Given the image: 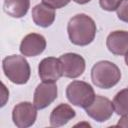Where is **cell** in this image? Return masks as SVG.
<instances>
[{"label":"cell","mask_w":128,"mask_h":128,"mask_svg":"<svg viewBox=\"0 0 128 128\" xmlns=\"http://www.w3.org/2000/svg\"><path fill=\"white\" fill-rule=\"evenodd\" d=\"M114 111L121 116H128V88L119 91L113 99Z\"/></svg>","instance_id":"9a60e30c"},{"label":"cell","mask_w":128,"mask_h":128,"mask_svg":"<svg viewBox=\"0 0 128 128\" xmlns=\"http://www.w3.org/2000/svg\"><path fill=\"white\" fill-rule=\"evenodd\" d=\"M46 48V39L41 34L30 33L26 35L20 44V52L23 56L34 57L40 55Z\"/></svg>","instance_id":"30bf717a"},{"label":"cell","mask_w":128,"mask_h":128,"mask_svg":"<svg viewBox=\"0 0 128 128\" xmlns=\"http://www.w3.org/2000/svg\"><path fill=\"white\" fill-rule=\"evenodd\" d=\"M125 62H126V65L128 66V51H127L126 54H125Z\"/></svg>","instance_id":"44dd1931"},{"label":"cell","mask_w":128,"mask_h":128,"mask_svg":"<svg viewBox=\"0 0 128 128\" xmlns=\"http://www.w3.org/2000/svg\"><path fill=\"white\" fill-rule=\"evenodd\" d=\"M96 24L94 20L86 14L73 16L67 25V32L70 41L78 46L90 44L96 35Z\"/></svg>","instance_id":"6da1fadb"},{"label":"cell","mask_w":128,"mask_h":128,"mask_svg":"<svg viewBox=\"0 0 128 128\" xmlns=\"http://www.w3.org/2000/svg\"><path fill=\"white\" fill-rule=\"evenodd\" d=\"M2 68L5 76L15 84H25L30 78V66L27 60L20 55H10L3 59Z\"/></svg>","instance_id":"3957f363"},{"label":"cell","mask_w":128,"mask_h":128,"mask_svg":"<svg viewBox=\"0 0 128 128\" xmlns=\"http://www.w3.org/2000/svg\"><path fill=\"white\" fill-rule=\"evenodd\" d=\"M85 111L89 117L97 122L107 121L114 112L113 103L106 97L96 95L93 102L85 108Z\"/></svg>","instance_id":"8992f818"},{"label":"cell","mask_w":128,"mask_h":128,"mask_svg":"<svg viewBox=\"0 0 128 128\" xmlns=\"http://www.w3.org/2000/svg\"><path fill=\"white\" fill-rule=\"evenodd\" d=\"M74 109L68 104L61 103L55 107L50 114V125L53 127H60L67 124L75 117Z\"/></svg>","instance_id":"4fadbf2b"},{"label":"cell","mask_w":128,"mask_h":128,"mask_svg":"<svg viewBox=\"0 0 128 128\" xmlns=\"http://www.w3.org/2000/svg\"><path fill=\"white\" fill-rule=\"evenodd\" d=\"M121 78V71L113 62L102 60L93 65L91 80L95 86L101 89H109L115 86Z\"/></svg>","instance_id":"7a4b0ae2"},{"label":"cell","mask_w":128,"mask_h":128,"mask_svg":"<svg viewBox=\"0 0 128 128\" xmlns=\"http://www.w3.org/2000/svg\"><path fill=\"white\" fill-rule=\"evenodd\" d=\"M75 3H78V4H86L88 2H90L91 0H73Z\"/></svg>","instance_id":"ffe728a7"},{"label":"cell","mask_w":128,"mask_h":128,"mask_svg":"<svg viewBox=\"0 0 128 128\" xmlns=\"http://www.w3.org/2000/svg\"><path fill=\"white\" fill-rule=\"evenodd\" d=\"M66 96L68 101L78 107H88L95 98V92L90 84L84 81H72L66 88Z\"/></svg>","instance_id":"277c9868"},{"label":"cell","mask_w":128,"mask_h":128,"mask_svg":"<svg viewBox=\"0 0 128 128\" xmlns=\"http://www.w3.org/2000/svg\"><path fill=\"white\" fill-rule=\"evenodd\" d=\"M37 118V108L30 102H20L14 106L12 111V120L18 128H27L32 126Z\"/></svg>","instance_id":"5b68a950"},{"label":"cell","mask_w":128,"mask_h":128,"mask_svg":"<svg viewBox=\"0 0 128 128\" xmlns=\"http://www.w3.org/2000/svg\"><path fill=\"white\" fill-rule=\"evenodd\" d=\"M116 11L118 18L121 21L128 23V0H123Z\"/></svg>","instance_id":"e0dca14e"},{"label":"cell","mask_w":128,"mask_h":128,"mask_svg":"<svg viewBox=\"0 0 128 128\" xmlns=\"http://www.w3.org/2000/svg\"><path fill=\"white\" fill-rule=\"evenodd\" d=\"M57 93L55 82H42L35 89L33 104L37 109H44L57 98Z\"/></svg>","instance_id":"ba28073f"},{"label":"cell","mask_w":128,"mask_h":128,"mask_svg":"<svg viewBox=\"0 0 128 128\" xmlns=\"http://www.w3.org/2000/svg\"><path fill=\"white\" fill-rule=\"evenodd\" d=\"M63 76L67 78H77L81 76L85 70L84 58L76 53H65L60 56Z\"/></svg>","instance_id":"52a82bcc"},{"label":"cell","mask_w":128,"mask_h":128,"mask_svg":"<svg viewBox=\"0 0 128 128\" xmlns=\"http://www.w3.org/2000/svg\"><path fill=\"white\" fill-rule=\"evenodd\" d=\"M30 7V0H4V11L14 18L24 17Z\"/></svg>","instance_id":"5bb4252c"},{"label":"cell","mask_w":128,"mask_h":128,"mask_svg":"<svg viewBox=\"0 0 128 128\" xmlns=\"http://www.w3.org/2000/svg\"><path fill=\"white\" fill-rule=\"evenodd\" d=\"M71 0H42V3L50 6L53 9H59L66 6Z\"/></svg>","instance_id":"ac0fdd59"},{"label":"cell","mask_w":128,"mask_h":128,"mask_svg":"<svg viewBox=\"0 0 128 128\" xmlns=\"http://www.w3.org/2000/svg\"><path fill=\"white\" fill-rule=\"evenodd\" d=\"M123 0H99V4L102 9L106 11H115L120 6Z\"/></svg>","instance_id":"2e32d148"},{"label":"cell","mask_w":128,"mask_h":128,"mask_svg":"<svg viewBox=\"0 0 128 128\" xmlns=\"http://www.w3.org/2000/svg\"><path fill=\"white\" fill-rule=\"evenodd\" d=\"M31 15L34 23L43 28L51 26L56 17L54 9L44 3L37 4L36 6H34Z\"/></svg>","instance_id":"7c38bea8"},{"label":"cell","mask_w":128,"mask_h":128,"mask_svg":"<svg viewBox=\"0 0 128 128\" xmlns=\"http://www.w3.org/2000/svg\"><path fill=\"white\" fill-rule=\"evenodd\" d=\"M39 77L43 82H56L63 76L60 59L55 57L44 58L38 67Z\"/></svg>","instance_id":"9c48e42d"},{"label":"cell","mask_w":128,"mask_h":128,"mask_svg":"<svg viewBox=\"0 0 128 128\" xmlns=\"http://www.w3.org/2000/svg\"><path fill=\"white\" fill-rule=\"evenodd\" d=\"M115 126L120 127H128V116H122V118L119 120V122Z\"/></svg>","instance_id":"d6986e66"},{"label":"cell","mask_w":128,"mask_h":128,"mask_svg":"<svg viewBox=\"0 0 128 128\" xmlns=\"http://www.w3.org/2000/svg\"><path fill=\"white\" fill-rule=\"evenodd\" d=\"M106 46L114 55H125L128 51V31L117 30L111 32L106 39Z\"/></svg>","instance_id":"8fae6325"}]
</instances>
